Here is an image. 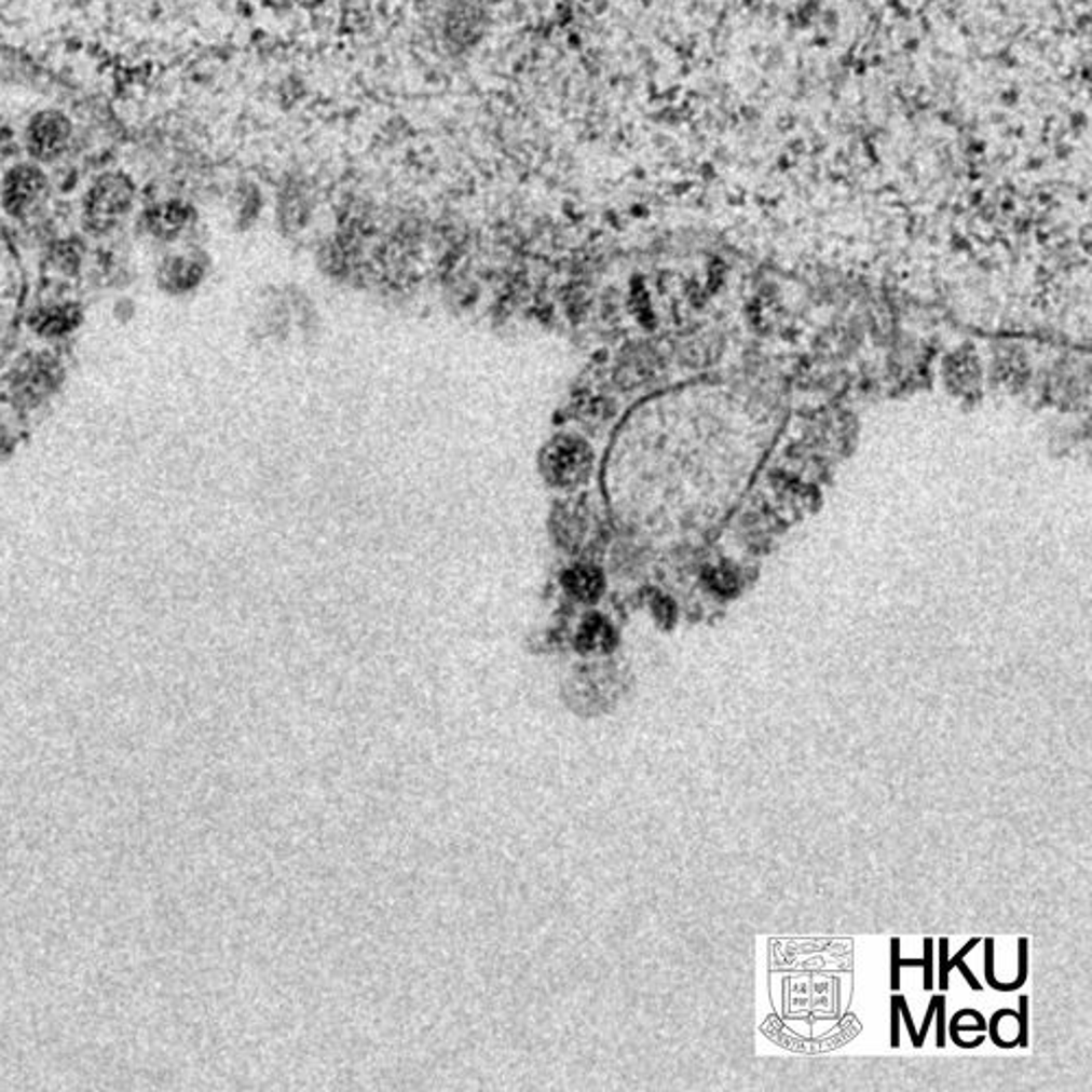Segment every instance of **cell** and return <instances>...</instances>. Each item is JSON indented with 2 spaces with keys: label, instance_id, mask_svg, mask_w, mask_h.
<instances>
[{
  "label": "cell",
  "instance_id": "obj_1",
  "mask_svg": "<svg viewBox=\"0 0 1092 1092\" xmlns=\"http://www.w3.org/2000/svg\"><path fill=\"white\" fill-rule=\"evenodd\" d=\"M134 204V185L121 175L110 173L95 181L85 197V228L95 234H106L114 230L132 210Z\"/></svg>",
  "mask_w": 1092,
  "mask_h": 1092
},
{
  "label": "cell",
  "instance_id": "obj_2",
  "mask_svg": "<svg viewBox=\"0 0 1092 1092\" xmlns=\"http://www.w3.org/2000/svg\"><path fill=\"white\" fill-rule=\"evenodd\" d=\"M592 466V454L590 448L571 437L556 439L554 443L546 446L542 454V470L554 481L556 486H579Z\"/></svg>",
  "mask_w": 1092,
  "mask_h": 1092
},
{
  "label": "cell",
  "instance_id": "obj_3",
  "mask_svg": "<svg viewBox=\"0 0 1092 1092\" xmlns=\"http://www.w3.org/2000/svg\"><path fill=\"white\" fill-rule=\"evenodd\" d=\"M46 195V177L36 164L14 166L3 181V206L14 217H25L40 206Z\"/></svg>",
  "mask_w": 1092,
  "mask_h": 1092
},
{
  "label": "cell",
  "instance_id": "obj_4",
  "mask_svg": "<svg viewBox=\"0 0 1092 1092\" xmlns=\"http://www.w3.org/2000/svg\"><path fill=\"white\" fill-rule=\"evenodd\" d=\"M72 127L62 112H40L31 119L27 129V149L36 160H57L70 145Z\"/></svg>",
  "mask_w": 1092,
  "mask_h": 1092
},
{
  "label": "cell",
  "instance_id": "obj_5",
  "mask_svg": "<svg viewBox=\"0 0 1092 1092\" xmlns=\"http://www.w3.org/2000/svg\"><path fill=\"white\" fill-rule=\"evenodd\" d=\"M187 221H189V208H185L181 204H175V202L155 206L147 213V228L155 236H162V238L175 236L181 228H185Z\"/></svg>",
  "mask_w": 1092,
  "mask_h": 1092
},
{
  "label": "cell",
  "instance_id": "obj_6",
  "mask_svg": "<svg viewBox=\"0 0 1092 1092\" xmlns=\"http://www.w3.org/2000/svg\"><path fill=\"white\" fill-rule=\"evenodd\" d=\"M979 942H981L979 938H972V940H970V942H968V944H966V946H964V948H961V951H959L953 959H948V940H944V938H942V940L938 942V944H940V989H942V992H948V987H951V970H953V968H959V970L964 972L966 983H968L974 992H981V989H983V985L974 979L972 970L966 966V955H968V953H970V951H972Z\"/></svg>",
  "mask_w": 1092,
  "mask_h": 1092
},
{
  "label": "cell",
  "instance_id": "obj_7",
  "mask_svg": "<svg viewBox=\"0 0 1092 1092\" xmlns=\"http://www.w3.org/2000/svg\"><path fill=\"white\" fill-rule=\"evenodd\" d=\"M891 989L898 992L900 989V968L902 966H920L925 968V989H933L936 987V981H933V940H925V957L923 959H902L900 957V940L893 938L891 942Z\"/></svg>",
  "mask_w": 1092,
  "mask_h": 1092
},
{
  "label": "cell",
  "instance_id": "obj_8",
  "mask_svg": "<svg viewBox=\"0 0 1092 1092\" xmlns=\"http://www.w3.org/2000/svg\"><path fill=\"white\" fill-rule=\"evenodd\" d=\"M571 582H573V590L582 597H597V592L601 588V575L595 569H575L571 573Z\"/></svg>",
  "mask_w": 1092,
  "mask_h": 1092
},
{
  "label": "cell",
  "instance_id": "obj_9",
  "mask_svg": "<svg viewBox=\"0 0 1092 1092\" xmlns=\"http://www.w3.org/2000/svg\"><path fill=\"white\" fill-rule=\"evenodd\" d=\"M38 326L42 332H49V335L64 332L72 326V311L70 309H53V311L40 315Z\"/></svg>",
  "mask_w": 1092,
  "mask_h": 1092
},
{
  "label": "cell",
  "instance_id": "obj_10",
  "mask_svg": "<svg viewBox=\"0 0 1092 1092\" xmlns=\"http://www.w3.org/2000/svg\"><path fill=\"white\" fill-rule=\"evenodd\" d=\"M1027 996H1021V1010L1016 1012L1019 1019V1047H1029V1014H1027Z\"/></svg>",
  "mask_w": 1092,
  "mask_h": 1092
},
{
  "label": "cell",
  "instance_id": "obj_11",
  "mask_svg": "<svg viewBox=\"0 0 1092 1092\" xmlns=\"http://www.w3.org/2000/svg\"><path fill=\"white\" fill-rule=\"evenodd\" d=\"M896 998H898V1010H900V1016L904 1019V1025H906V1029H909V1038H912L914 1049H920V1045H918V1029H916V1025H914L912 1014H909L906 1000H904V996H902V994H896Z\"/></svg>",
  "mask_w": 1092,
  "mask_h": 1092
},
{
  "label": "cell",
  "instance_id": "obj_12",
  "mask_svg": "<svg viewBox=\"0 0 1092 1092\" xmlns=\"http://www.w3.org/2000/svg\"><path fill=\"white\" fill-rule=\"evenodd\" d=\"M942 998H946V996H944V994H936V996L931 998V1004H929V1010H927V1014H925V1023H923V1029L918 1032V1045H920V1049H923V1045H925V1038H927V1034H929V1027H931L933 1014H936V1010H938V1004H940V1000H942Z\"/></svg>",
  "mask_w": 1092,
  "mask_h": 1092
},
{
  "label": "cell",
  "instance_id": "obj_13",
  "mask_svg": "<svg viewBox=\"0 0 1092 1092\" xmlns=\"http://www.w3.org/2000/svg\"><path fill=\"white\" fill-rule=\"evenodd\" d=\"M891 1047H900V1010H898V998L891 996Z\"/></svg>",
  "mask_w": 1092,
  "mask_h": 1092
},
{
  "label": "cell",
  "instance_id": "obj_14",
  "mask_svg": "<svg viewBox=\"0 0 1092 1092\" xmlns=\"http://www.w3.org/2000/svg\"><path fill=\"white\" fill-rule=\"evenodd\" d=\"M946 998L940 1000V1006L936 1010V1016H938V1047L944 1049L946 1047Z\"/></svg>",
  "mask_w": 1092,
  "mask_h": 1092
}]
</instances>
